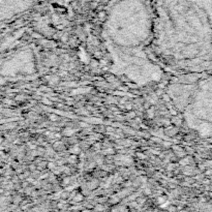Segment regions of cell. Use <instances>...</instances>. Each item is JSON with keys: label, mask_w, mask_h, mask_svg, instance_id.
Returning a JSON list of instances; mask_svg holds the SVG:
<instances>
[{"label": "cell", "mask_w": 212, "mask_h": 212, "mask_svg": "<svg viewBox=\"0 0 212 212\" xmlns=\"http://www.w3.org/2000/svg\"><path fill=\"white\" fill-rule=\"evenodd\" d=\"M16 1L19 2V3H21V4H23L24 6H27V5H29V4L33 3L35 0H16Z\"/></svg>", "instance_id": "4"}, {"label": "cell", "mask_w": 212, "mask_h": 212, "mask_svg": "<svg viewBox=\"0 0 212 212\" xmlns=\"http://www.w3.org/2000/svg\"><path fill=\"white\" fill-rule=\"evenodd\" d=\"M102 36L113 64L110 72L139 86L158 82L163 69L148 56L154 39L153 0H111Z\"/></svg>", "instance_id": "2"}, {"label": "cell", "mask_w": 212, "mask_h": 212, "mask_svg": "<svg viewBox=\"0 0 212 212\" xmlns=\"http://www.w3.org/2000/svg\"><path fill=\"white\" fill-rule=\"evenodd\" d=\"M153 50L166 66L212 69V0H154Z\"/></svg>", "instance_id": "1"}, {"label": "cell", "mask_w": 212, "mask_h": 212, "mask_svg": "<svg viewBox=\"0 0 212 212\" xmlns=\"http://www.w3.org/2000/svg\"><path fill=\"white\" fill-rule=\"evenodd\" d=\"M170 88L171 97L183 112L189 127L212 133V76L195 85H172Z\"/></svg>", "instance_id": "3"}]
</instances>
